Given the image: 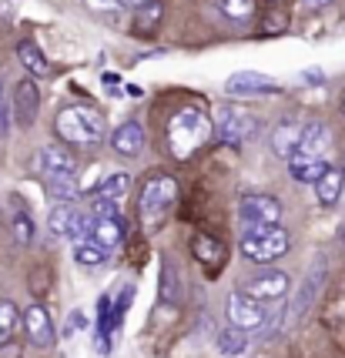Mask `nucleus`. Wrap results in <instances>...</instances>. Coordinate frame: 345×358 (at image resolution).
<instances>
[{"label": "nucleus", "mask_w": 345, "mask_h": 358, "mask_svg": "<svg viewBox=\"0 0 345 358\" xmlns=\"http://www.w3.org/2000/svg\"><path fill=\"white\" fill-rule=\"evenodd\" d=\"M161 295L168 298V301H178V268L171 262L161 265Z\"/></svg>", "instance_id": "nucleus-29"}, {"label": "nucleus", "mask_w": 345, "mask_h": 358, "mask_svg": "<svg viewBox=\"0 0 345 358\" xmlns=\"http://www.w3.org/2000/svg\"><path fill=\"white\" fill-rule=\"evenodd\" d=\"M127 191H131V174H111L108 181L101 185V194H111V198H125Z\"/></svg>", "instance_id": "nucleus-30"}, {"label": "nucleus", "mask_w": 345, "mask_h": 358, "mask_svg": "<svg viewBox=\"0 0 345 358\" xmlns=\"http://www.w3.org/2000/svg\"><path fill=\"white\" fill-rule=\"evenodd\" d=\"M17 328H24V312H17L14 301H7V298H0V345L10 342L14 338Z\"/></svg>", "instance_id": "nucleus-24"}, {"label": "nucleus", "mask_w": 345, "mask_h": 358, "mask_svg": "<svg viewBox=\"0 0 345 358\" xmlns=\"http://www.w3.org/2000/svg\"><path fill=\"white\" fill-rule=\"evenodd\" d=\"M17 57H20V64L31 71L34 78H48L50 74L48 57H44V50L34 44V41H20V44H17Z\"/></svg>", "instance_id": "nucleus-22"}, {"label": "nucleus", "mask_w": 345, "mask_h": 358, "mask_svg": "<svg viewBox=\"0 0 345 358\" xmlns=\"http://www.w3.org/2000/svg\"><path fill=\"white\" fill-rule=\"evenodd\" d=\"M215 131H218L221 141H228V144H245V141H251L258 134V121L238 108H221L218 114H215Z\"/></svg>", "instance_id": "nucleus-8"}, {"label": "nucleus", "mask_w": 345, "mask_h": 358, "mask_svg": "<svg viewBox=\"0 0 345 358\" xmlns=\"http://www.w3.org/2000/svg\"><path fill=\"white\" fill-rule=\"evenodd\" d=\"M228 322L241 331H258V328L265 325V301H258V298H251L248 292H235V295H228Z\"/></svg>", "instance_id": "nucleus-7"}, {"label": "nucleus", "mask_w": 345, "mask_h": 358, "mask_svg": "<svg viewBox=\"0 0 345 358\" xmlns=\"http://www.w3.org/2000/svg\"><path fill=\"white\" fill-rule=\"evenodd\" d=\"M285 27H288V14L282 7H268L265 17H262V34L275 37V34H285Z\"/></svg>", "instance_id": "nucleus-26"}, {"label": "nucleus", "mask_w": 345, "mask_h": 358, "mask_svg": "<svg viewBox=\"0 0 345 358\" xmlns=\"http://www.w3.org/2000/svg\"><path fill=\"white\" fill-rule=\"evenodd\" d=\"M332 141V131L322 121H309L305 131H302V141H298L295 155H312V157H325V148Z\"/></svg>", "instance_id": "nucleus-18"}, {"label": "nucleus", "mask_w": 345, "mask_h": 358, "mask_svg": "<svg viewBox=\"0 0 345 358\" xmlns=\"http://www.w3.org/2000/svg\"><path fill=\"white\" fill-rule=\"evenodd\" d=\"M221 91L228 97H265V94H279L282 84L275 78H268V74H258V71H235L225 80Z\"/></svg>", "instance_id": "nucleus-9"}, {"label": "nucleus", "mask_w": 345, "mask_h": 358, "mask_svg": "<svg viewBox=\"0 0 345 358\" xmlns=\"http://www.w3.org/2000/svg\"><path fill=\"white\" fill-rule=\"evenodd\" d=\"M292 248V238L285 231L282 224H272V228H255V231L241 234V255L255 262V265H268L275 258L288 255Z\"/></svg>", "instance_id": "nucleus-3"}, {"label": "nucleus", "mask_w": 345, "mask_h": 358, "mask_svg": "<svg viewBox=\"0 0 345 358\" xmlns=\"http://www.w3.org/2000/svg\"><path fill=\"white\" fill-rule=\"evenodd\" d=\"M191 251H195V258H198L204 268L225 265V245H221L218 238H211V234H195V238H191Z\"/></svg>", "instance_id": "nucleus-20"}, {"label": "nucleus", "mask_w": 345, "mask_h": 358, "mask_svg": "<svg viewBox=\"0 0 345 358\" xmlns=\"http://www.w3.org/2000/svg\"><path fill=\"white\" fill-rule=\"evenodd\" d=\"M121 3H127V7H144L148 0H121Z\"/></svg>", "instance_id": "nucleus-37"}, {"label": "nucleus", "mask_w": 345, "mask_h": 358, "mask_svg": "<svg viewBox=\"0 0 345 358\" xmlns=\"http://www.w3.org/2000/svg\"><path fill=\"white\" fill-rule=\"evenodd\" d=\"M221 14L232 17V20H248L255 14V0H218Z\"/></svg>", "instance_id": "nucleus-27"}, {"label": "nucleus", "mask_w": 345, "mask_h": 358, "mask_svg": "<svg viewBox=\"0 0 345 358\" xmlns=\"http://www.w3.org/2000/svg\"><path fill=\"white\" fill-rule=\"evenodd\" d=\"M87 211H91V218H114L118 215V198L97 191L94 198H91V204H87Z\"/></svg>", "instance_id": "nucleus-28"}, {"label": "nucleus", "mask_w": 345, "mask_h": 358, "mask_svg": "<svg viewBox=\"0 0 345 358\" xmlns=\"http://www.w3.org/2000/svg\"><path fill=\"white\" fill-rule=\"evenodd\" d=\"M34 171L41 178H57V174H78V161L67 151V144H48L34 155Z\"/></svg>", "instance_id": "nucleus-10"}, {"label": "nucleus", "mask_w": 345, "mask_h": 358, "mask_svg": "<svg viewBox=\"0 0 345 358\" xmlns=\"http://www.w3.org/2000/svg\"><path fill=\"white\" fill-rule=\"evenodd\" d=\"M108 255H111V251L101 248V245H97L91 234H87V238H80V241H74V262H78V265L94 268V265H101V262H104Z\"/></svg>", "instance_id": "nucleus-23"}, {"label": "nucleus", "mask_w": 345, "mask_h": 358, "mask_svg": "<svg viewBox=\"0 0 345 358\" xmlns=\"http://www.w3.org/2000/svg\"><path fill=\"white\" fill-rule=\"evenodd\" d=\"M339 238H342V248H345V228H342V234H339Z\"/></svg>", "instance_id": "nucleus-39"}, {"label": "nucleus", "mask_w": 345, "mask_h": 358, "mask_svg": "<svg viewBox=\"0 0 345 358\" xmlns=\"http://www.w3.org/2000/svg\"><path fill=\"white\" fill-rule=\"evenodd\" d=\"M298 3H302V7H309V10H318V7H325L329 0H298Z\"/></svg>", "instance_id": "nucleus-36"}, {"label": "nucleus", "mask_w": 345, "mask_h": 358, "mask_svg": "<svg viewBox=\"0 0 345 358\" xmlns=\"http://www.w3.org/2000/svg\"><path fill=\"white\" fill-rule=\"evenodd\" d=\"M288 271H282V268H272V271H262V275H255V278L248 281V292L251 298H258V301H279V298H285V292H288Z\"/></svg>", "instance_id": "nucleus-12"}, {"label": "nucleus", "mask_w": 345, "mask_h": 358, "mask_svg": "<svg viewBox=\"0 0 345 358\" xmlns=\"http://www.w3.org/2000/svg\"><path fill=\"white\" fill-rule=\"evenodd\" d=\"M48 224H50V231L57 234V238H64V241H71V245L91 234L87 215H84L80 208H74L71 201L54 204V208H50V215H48Z\"/></svg>", "instance_id": "nucleus-6"}, {"label": "nucleus", "mask_w": 345, "mask_h": 358, "mask_svg": "<svg viewBox=\"0 0 345 358\" xmlns=\"http://www.w3.org/2000/svg\"><path fill=\"white\" fill-rule=\"evenodd\" d=\"M342 168H345V151H342Z\"/></svg>", "instance_id": "nucleus-40"}, {"label": "nucleus", "mask_w": 345, "mask_h": 358, "mask_svg": "<svg viewBox=\"0 0 345 358\" xmlns=\"http://www.w3.org/2000/svg\"><path fill=\"white\" fill-rule=\"evenodd\" d=\"M178 198V181L168 174H155L141 185V218L157 221L161 215H168V208Z\"/></svg>", "instance_id": "nucleus-5"}, {"label": "nucleus", "mask_w": 345, "mask_h": 358, "mask_svg": "<svg viewBox=\"0 0 345 358\" xmlns=\"http://www.w3.org/2000/svg\"><path fill=\"white\" fill-rule=\"evenodd\" d=\"M48 181V191L54 198H61V201H71L74 194H78V178L74 174H57V178H44Z\"/></svg>", "instance_id": "nucleus-25"}, {"label": "nucleus", "mask_w": 345, "mask_h": 358, "mask_svg": "<svg viewBox=\"0 0 345 358\" xmlns=\"http://www.w3.org/2000/svg\"><path fill=\"white\" fill-rule=\"evenodd\" d=\"M342 187H345V171H342V168H332V164H329V171L315 181V198H318V204L332 208V204L342 198Z\"/></svg>", "instance_id": "nucleus-19"}, {"label": "nucleus", "mask_w": 345, "mask_h": 358, "mask_svg": "<svg viewBox=\"0 0 345 358\" xmlns=\"http://www.w3.org/2000/svg\"><path fill=\"white\" fill-rule=\"evenodd\" d=\"M57 138L64 144H74V148H94L104 141V114L97 108H87V104H67V108L57 110Z\"/></svg>", "instance_id": "nucleus-1"}, {"label": "nucleus", "mask_w": 345, "mask_h": 358, "mask_svg": "<svg viewBox=\"0 0 345 358\" xmlns=\"http://www.w3.org/2000/svg\"><path fill=\"white\" fill-rule=\"evenodd\" d=\"M325 171H329V161L325 157H312V155L288 157V174H292V181H298V185H315Z\"/></svg>", "instance_id": "nucleus-15"}, {"label": "nucleus", "mask_w": 345, "mask_h": 358, "mask_svg": "<svg viewBox=\"0 0 345 358\" xmlns=\"http://www.w3.org/2000/svg\"><path fill=\"white\" fill-rule=\"evenodd\" d=\"M24 331H27V338H31L37 348H50V345L57 342L54 322H50V315L44 305H27V308H24Z\"/></svg>", "instance_id": "nucleus-11"}, {"label": "nucleus", "mask_w": 345, "mask_h": 358, "mask_svg": "<svg viewBox=\"0 0 345 358\" xmlns=\"http://www.w3.org/2000/svg\"><path fill=\"white\" fill-rule=\"evenodd\" d=\"M238 221L245 231H255V228H272L282 221V201L272 198V194H245L238 201Z\"/></svg>", "instance_id": "nucleus-4"}, {"label": "nucleus", "mask_w": 345, "mask_h": 358, "mask_svg": "<svg viewBox=\"0 0 345 358\" xmlns=\"http://www.w3.org/2000/svg\"><path fill=\"white\" fill-rule=\"evenodd\" d=\"M91 10H118L121 7V0H84Z\"/></svg>", "instance_id": "nucleus-34"}, {"label": "nucleus", "mask_w": 345, "mask_h": 358, "mask_svg": "<svg viewBox=\"0 0 345 358\" xmlns=\"http://www.w3.org/2000/svg\"><path fill=\"white\" fill-rule=\"evenodd\" d=\"M20 355H24V348H20V345H17L14 338L0 345V358H20Z\"/></svg>", "instance_id": "nucleus-33"}, {"label": "nucleus", "mask_w": 345, "mask_h": 358, "mask_svg": "<svg viewBox=\"0 0 345 358\" xmlns=\"http://www.w3.org/2000/svg\"><path fill=\"white\" fill-rule=\"evenodd\" d=\"M302 131H305V124L298 121V117H285L282 124H275V131H272V141H268V148L275 151L279 157H288L298 151V141H302Z\"/></svg>", "instance_id": "nucleus-14"}, {"label": "nucleus", "mask_w": 345, "mask_h": 358, "mask_svg": "<svg viewBox=\"0 0 345 358\" xmlns=\"http://www.w3.org/2000/svg\"><path fill=\"white\" fill-rule=\"evenodd\" d=\"M0 131H7V94L0 87Z\"/></svg>", "instance_id": "nucleus-35"}, {"label": "nucleus", "mask_w": 345, "mask_h": 358, "mask_svg": "<svg viewBox=\"0 0 345 358\" xmlns=\"http://www.w3.org/2000/svg\"><path fill=\"white\" fill-rule=\"evenodd\" d=\"M10 224H14L17 241H20V245H31V241H34V221L27 218L24 211H17V215H14V221H10Z\"/></svg>", "instance_id": "nucleus-32"}, {"label": "nucleus", "mask_w": 345, "mask_h": 358, "mask_svg": "<svg viewBox=\"0 0 345 358\" xmlns=\"http://www.w3.org/2000/svg\"><path fill=\"white\" fill-rule=\"evenodd\" d=\"M37 110H41V87L34 78H24L14 87V114L20 127H31L37 121Z\"/></svg>", "instance_id": "nucleus-13"}, {"label": "nucleus", "mask_w": 345, "mask_h": 358, "mask_svg": "<svg viewBox=\"0 0 345 358\" xmlns=\"http://www.w3.org/2000/svg\"><path fill=\"white\" fill-rule=\"evenodd\" d=\"M111 148H114L118 155H125V157H138L144 151V127L134 124V121L121 124L114 134H111Z\"/></svg>", "instance_id": "nucleus-16"}, {"label": "nucleus", "mask_w": 345, "mask_h": 358, "mask_svg": "<svg viewBox=\"0 0 345 358\" xmlns=\"http://www.w3.org/2000/svg\"><path fill=\"white\" fill-rule=\"evenodd\" d=\"M245 335H248V331H241V328H228V331H225V335H221L218 338V345H221V352H225V355H238V352H241V345H245Z\"/></svg>", "instance_id": "nucleus-31"}, {"label": "nucleus", "mask_w": 345, "mask_h": 358, "mask_svg": "<svg viewBox=\"0 0 345 358\" xmlns=\"http://www.w3.org/2000/svg\"><path fill=\"white\" fill-rule=\"evenodd\" d=\"M161 20H164V3H161V0H148L144 7H138V14H134V31L141 34V37H151V34L161 27Z\"/></svg>", "instance_id": "nucleus-21"}, {"label": "nucleus", "mask_w": 345, "mask_h": 358, "mask_svg": "<svg viewBox=\"0 0 345 358\" xmlns=\"http://www.w3.org/2000/svg\"><path fill=\"white\" fill-rule=\"evenodd\" d=\"M339 108H342V117H345V91H342V101H339Z\"/></svg>", "instance_id": "nucleus-38"}, {"label": "nucleus", "mask_w": 345, "mask_h": 358, "mask_svg": "<svg viewBox=\"0 0 345 358\" xmlns=\"http://www.w3.org/2000/svg\"><path fill=\"white\" fill-rule=\"evenodd\" d=\"M211 127L215 121H208V114L198 108H185L178 110L168 124V148L178 161H188L195 151H202L208 138H211Z\"/></svg>", "instance_id": "nucleus-2"}, {"label": "nucleus", "mask_w": 345, "mask_h": 358, "mask_svg": "<svg viewBox=\"0 0 345 358\" xmlns=\"http://www.w3.org/2000/svg\"><path fill=\"white\" fill-rule=\"evenodd\" d=\"M91 238L108 251L121 248V241H125V218L121 215H114V218H94L91 221Z\"/></svg>", "instance_id": "nucleus-17"}]
</instances>
